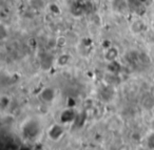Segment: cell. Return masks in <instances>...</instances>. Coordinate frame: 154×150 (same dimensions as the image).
Here are the masks:
<instances>
[{
    "label": "cell",
    "mask_w": 154,
    "mask_h": 150,
    "mask_svg": "<svg viewBox=\"0 0 154 150\" xmlns=\"http://www.w3.org/2000/svg\"><path fill=\"white\" fill-rule=\"evenodd\" d=\"M40 101L45 102V103H52L55 100L56 97V91L52 87H45L39 93L38 95Z\"/></svg>",
    "instance_id": "6da1fadb"
},
{
    "label": "cell",
    "mask_w": 154,
    "mask_h": 150,
    "mask_svg": "<svg viewBox=\"0 0 154 150\" xmlns=\"http://www.w3.org/2000/svg\"><path fill=\"white\" fill-rule=\"evenodd\" d=\"M63 132L64 130L62 128V126H60L58 124H54L53 126L50 127L49 131H48V135H49L50 139L54 140V141H57V140H59L63 135Z\"/></svg>",
    "instance_id": "7a4b0ae2"
},
{
    "label": "cell",
    "mask_w": 154,
    "mask_h": 150,
    "mask_svg": "<svg viewBox=\"0 0 154 150\" xmlns=\"http://www.w3.org/2000/svg\"><path fill=\"white\" fill-rule=\"evenodd\" d=\"M118 55H119V51L116 47L114 46H109L105 51V59L107 60L108 62H115L116 59H117Z\"/></svg>",
    "instance_id": "3957f363"
},
{
    "label": "cell",
    "mask_w": 154,
    "mask_h": 150,
    "mask_svg": "<svg viewBox=\"0 0 154 150\" xmlns=\"http://www.w3.org/2000/svg\"><path fill=\"white\" fill-rule=\"evenodd\" d=\"M132 31L135 34H140V33L143 32V30L146 28V24L143 21H140V20H137V21H134L132 24Z\"/></svg>",
    "instance_id": "277c9868"
},
{
    "label": "cell",
    "mask_w": 154,
    "mask_h": 150,
    "mask_svg": "<svg viewBox=\"0 0 154 150\" xmlns=\"http://www.w3.org/2000/svg\"><path fill=\"white\" fill-rule=\"evenodd\" d=\"M146 143H147V147L150 150H154V131L150 133L149 135H147Z\"/></svg>",
    "instance_id": "5b68a950"
},
{
    "label": "cell",
    "mask_w": 154,
    "mask_h": 150,
    "mask_svg": "<svg viewBox=\"0 0 154 150\" xmlns=\"http://www.w3.org/2000/svg\"><path fill=\"white\" fill-rule=\"evenodd\" d=\"M10 103H11V98L8 97V96H2V97H1V99H0V104H1L2 109H5L7 107H9Z\"/></svg>",
    "instance_id": "8992f818"
},
{
    "label": "cell",
    "mask_w": 154,
    "mask_h": 150,
    "mask_svg": "<svg viewBox=\"0 0 154 150\" xmlns=\"http://www.w3.org/2000/svg\"><path fill=\"white\" fill-rule=\"evenodd\" d=\"M30 3L34 9L40 10V9H43V7H45V2H43V0H31Z\"/></svg>",
    "instance_id": "52a82bcc"
},
{
    "label": "cell",
    "mask_w": 154,
    "mask_h": 150,
    "mask_svg": "<svg viewBox=\"0 0 154 150\" xmlns=\"http://www.w3.org/2000/svg\"><path fill=\"white\" fill-rule=\"evenodd\" d=\"M69 60H70V56L69 55H62L58 58V65L60 66H66L69 63Z\"/></svg>",
    "instance_id": "ba28073f"
},
{
    "label": "cell",
    "mask_w": 154,
    "mask_h": 150,
    "mask_svg": "<svg viewBox=\"0 0 154 150\" xmlns=\"http://www.w3.org/2000/svg\"><path fill=\"white\" fill-rule=\"evenodd\" d=\"M152 96H153V98H154V88H153V90H152Z\"/></svg>",
    "instance_id": "9c48e42d"
},
{
    "label": "cell",
    "mask_w": 154,
    "mask_h": 150,
    "mask_svg": "<svg viewBox=\"0 0 154 150\" xmlns=\"http://www.w3.org/2000/svg\"><path fill=\"white\" fill-rule=\"evenodd\" d=\"M87 150H93V149H87Z\"/></svg>",
    "instance_id": "30bf717a"
}]
</instances>
